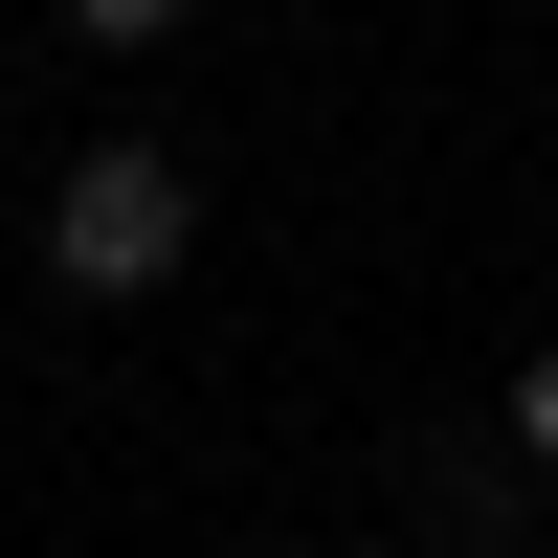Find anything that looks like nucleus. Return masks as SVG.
I'll use <instances>...</instances> for the list:
<instances>
[{
	"label": "nucleus",
	"instance_id": "7ed1b4c3",
	"mask_svg": "<svg viewBox=\"0 0 558 558\" xmlns=\"http://www.w3.org/2000/svg\"><path fill=\"white\" fill-rule=\"evenodd\" d=\"M68 23H89V45H157V23H179V0H68Z\"/></svg>",
	"mask_w": 558,
	"mask_h": 558
},
{
	"label": "nucleus",
	"instance_id": "f257e3e1",
	"mask_svg": "<svg viewBox=\"0 0 558 558\" xmlns=\"http://www.w3.org/2000/svg\"><path fill=\"white\" fill-rule=\"evenodd\" d=\"M179 246H202V179L157 134H89L45 179V291H179Z\"/></svg>",
	"mask_w": 558,
	"mask_h": 558
},
{
	"label": "nucleus",
	"instance_id": "f03ea898",
	"mask_svg": "<svg viewBox=\"0 0 558 558\" xmlns=\"http://www.w3.org/2000/svg\"><path fill=\"white\" fill-rule=\"evenodd\" d=\"M514 447H536V470H558V336L514 357Z\"/></svg>",
	"mask_w": 558,
	"mask_h": 558
}]
</instances>
